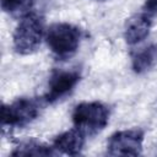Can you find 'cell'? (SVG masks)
Masks as SVG:
<instances>
[{"instance_id": "4", "label": "cell", "mask_w": 157, "mask_h": 157, "mask_svg": "<svg viewBox=\"0 0 157 157\" xmlns=\"http://www.w3.org/2000/svg\"><path fill=\"white\" fill-rule=\"evenodd\" d=\"M109 108L98 101L81 102L72 110V123L85 136L101 132L109 121Z\"/></svg>"}, {"instance_id": "12", "label": "cell", "mask_w": 157, "mask_h": 157, "mask_svg": "<svg viewBox=\"0 0 157 157\" xmlns=\"http://www.w3.org/2000/svg\"><path fill=\"white\" fill-rule=\"evenodd\" d=\"M144 9L145 12H147L148 15L157 13V0H146Z\"/></svg>"}, {"instance_id": "2", "label": "cell", "mask_w": 157, "mask_h": 157, "mask_svg": "<svg viewBox=\"0 0 157 157\" xmlns=\"http://www.w3.org/2000/svg\"><path fill=\"white\" fill-rule=\"evenodd\" d=\"M45 37L43 20L38 13L29 12L20 20L12 34L13 49L20 55H31L38 50Z\"/></svg>"}, {"instance_id": "5", "label": "cell", "mask_w": 157, "mask_h": 157, "mask_svg": "<svg viewBox=\"0 0 157 157\" xmlns=\"http://www.w3.org/2000/svg\"><path fill=\"white\" fill-rule=\"evenodd\" d=\"M144 131L125 129L114 132L107 142V153L110 156H139L142 153Z\"/></svg>"}, {"instance_id": "10", "label": "cell", "mask_w": 157, "mask_h": 157, "mask_svg": "<svg viewBox=\"0 0 157 157\" xmlns=\"http://www.w3.org/2000/svg\"><path fill=\"white\" fill-rule=\"evenodd\" d=\"M56 153L53 146H48L37 140H27L16 146L11 152L12 156H53Z\"/></svg>"}, {"instance_id": "8", "label": "cell", "mask_w": 157, "mask_h": 157, "mask_svg": "<svg viewBox=\"0 0 157 157\" xmlns=\"http://www.w3.org/2000/svg\"><path fill=\"white\" fill-rule=\"evenodd\" d=\"M83 145L85 135L76 128L59 134L53 141V147L58 153H64L69 156L80 155Z\"/></svg>"}, {"instance_id": "7", "label": "cell", "mask_w": 157, "mask_h": 157, "mask_svg": "<svg viewBox=\"0 0 157 157\" xmlns=\"http://www.w3.org/2000/svg\"><path fill=\"white\" fill-rule=\"evenodd\" d=\"M151 17L147 12L135 13L129 17L124 26V39L128 44L134 45L142 42L151 31Z\"/></svg>"}, {"instance_id": "13", "label": "cell", "mask_w": 157, "mask_h": 157, "mask_svg": "<svg viewBox=\"0 0 157 157\" xmlns=\"http://www.w3.org/2000/svg\"><path fill=\"white\" fill-rule=\"evenodd\" d=\"M98 1H104V0H98Z\"/></svg>"}, {"instance_id": "9", "label": "cell", "mask_w": 157, "mask_h": 157, "mask_svg": "<svg viewBox=\"0 0 157 157\" xmlns=\"http://www.w3.org/2000/svg\"><path fill=\"white\" fill-rule=\"evenodd\" d=\"M157 58V47L151 44L136 50L131 58V67L135 74L142 75L151 70Z\"/></svg>"}, {"instance_id": "3", "label": "cell", "mask_w": 157, "mask_h": 157, "mask_svg": "<svg viewBox=\"0 0 157 157\" xmlns=\"http://www.w3.org/2000/svg\"><path fill=\"white\" fill-rule=\"evenodd\" d=\"M43 101L34 97H20L1 107L4 129H22L33 123L40 114Z\"/></svg>"}, {"instance_id": "6", "label": "cell", "mask_w": 157, "mask_h": 157, "mask_svg": "<svg viewBox=\"0 0 157 157\" xmlns=\"http://www.w3.org/2000/svg\"><path fill=\"white\" fill-rule=\"evenodd\" d=\"M81 80V72L77 69H61L52 72L47 91L44 94V102L55 103L67 94H70Z\"/></svg>"}, {"instance_id": "1", "label": "cell", "mask_w": 157, "mask_h": 157, "mask_svg": "<svg viewBox=\"0 0 157 157\" xmlns=\"http://www.w3.org/2000/svg\"><path fill=\"white\" fill-rule=\"evenodd\" d=\"M45 42L52 54L59 60H66L77 52L82 32L69 22H55L45 31Z\"/></svg>"}, {"instance_id": "11", "label": "cell", "mask_w": 157, "mask_h": 157, "mask_svg": "<svg viewBox=\"0 0 157 157\" xmlns=\"http://www.w3.org/2000/svg\"><path fill=\"white\" fill-rule=\"evenodd\" d=\"M0 2L4 12L21 17L29 13L33 6V0H0Z\"/></svg>"}]
</instances>
